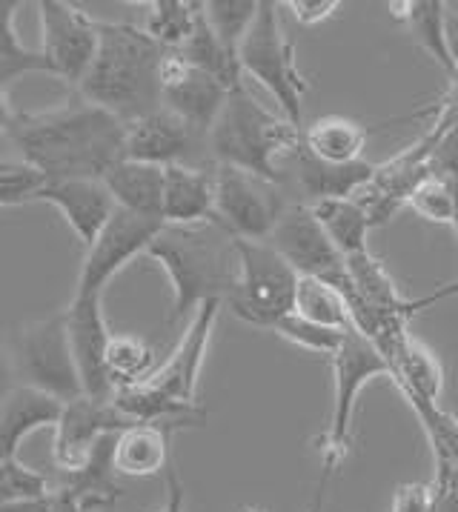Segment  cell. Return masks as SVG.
<instances>
[{
  "label": "cell",
  "mask_w": 458,
  "mask_h": 512,
  "mask_svg": "<svg viewBox=\"0 0 458 512\" xmlns=\"http://www.w3.org/2000/svg\"><path fill=\"white\" fill-rule=\"evenodd\" d=\"M335 375V395L333 412H330V424L318 441L321 450V464L338 470L353 447V415L355 404L361 390L373 381V378H390V364L387 358L378 352L370 338H364L358 329H347L341 347L330 358Z\"/></svg>",
  "instance_id": "ba28073f"
},
{
  "label": "cell",
  "mask_w": 458,
  "mask_h": 512,
  "mask_svg": "<svg viewBox=\"0 0 458 512\" xmlns=\"http://www.w3.org/2000/svg\"><path fill=\"white\" fill-rule=\"evenodd\" d=\"M23 9L21 0H0V83L9 89L12 83L32 75V72H46L49 75V63L38 49H26L18 38V12Z\"/></svg>",
  "instance_id": "4dcf8cb0"
},
{
  "label": "cell",
  "mask_w": 458,
  "mask_h": 512,
  "mask_svg": "<svg viewBox=\"0 0 458 512\" xmlns=\"http://www.w3.org/2000/svg\"><path fill=\"white\" fill-rule=\"evenodd\" d=\"M204 15V3L198 0H152L146 3L144 32L167 52H181L192 38L195 26Z\"/></svg>",
  "instance_id": "f1b7e54d"
},
{
  "label": "cell",
  "mask_w": 458,
  "mask_h": 512,
  "mask_svg": "<svg viewBox=\"0 0 458 512\" xmlns=\"http://www.w3.org/2000/svg\"><path fill=\"white\" fill-rule=\"evenodd\" d=\"M0 512H84L81 504L61 487H49L41 498H29V501H15L0 507Z\"/></svg>",
  "instance_id": "ab89813d"
},
{
  "label": "cell",
  "mask_w": 458,
  "mask_h": 512,
  "mask_svg": "<svg viewBox=\"0 0 458 512\" xmlns=\"http://www.w3.org/2000/svg\"><path fill=\"white\" fill-rule=\"evenodd\" d=\"M167 272L172 287V309L167 324H178L207 301H227L238 284V252L235 238L224 226H164L146 249Z\"/></svg>",
  "instance_id": "3957f363"
},
{
  "label": "cell",
  "mask_w": 458,
  "mask_h": 512,
  "mask_svg": "<svg viewBox=\"0 0 458 512\" xmlns=\"http://www.w3.org/2000/svg\"><path fill=\"white\" fill-rule=\"evenodd\" d=\"M301 135L304 129L255 101L250 83L244 81L229 92L224 112L209 129V155L215 166H232L281 184V164L298 152Z\"/></svg>",
  "instance_id": "277c9868"
},
{
  "label": "cell",
  "mask_w": 458,
  "mask_h": 512,
  "mask_svg": "<svg viewBox=\"0 0 458 512\" xmlns=\"http://www.w3.org/2000/svg\"><path fill=\"white\" fill-rule=\"evenodd\" d=\"M178 427L172 424H132L115 435L112 464L121 478H152L169 470V444Z\"/></svg>",
  "instance_id": "7402d4cb"
},
{
  "label": "cell",
  "mask_w": 458,
  "mask_h": 512,
  "mask_svg": "<svg viewBox=\"0 0 458 512\" xmlns=\"http://www.w3.org/2000/svg\"><path fill=\"white\" fill-rule=\"evenodd\" d=\"M161 367L155 347L138 335H112L106 349V369L115 390L135 387L152 378V372Z\"/></svg>",
  "instance_id": "1f68e13d"
},
{
  "label": "cell",
  "mask_w": 458,
  "mask_h": 512,
  "mask_svg": "<svg viewBox=\"0 0 458 512\" xmlns=\"http://www.w3.org/2000/svg\"><path fill=\"white\" fill-rule=\"evenodd\" d=\"M447 46H450V55L456 63V78H458V12H447Z\"/></svg>",
  "instance_id": "c3c4849f"
},
{
  "label": "cell",
  "mask_w": 458,
  "mask_h": 512,
  "mask_svg": "<svg viewBox=\"0 0 458 512\" xmlns=\"http://www.w3.org/2000/svg\"><path fill=\"white\" fill-rule=\"evenodd\" d=\"M310 209L335 249L344 255V261L353 255H361V252H370L367 241H370L373 224H370V215L364 212V206L355 198H327V201L310 204Z\"/></svg>",
  "instance_id": "83f0119b"
},
{
  "label": "cell",
  "mask_w": 458,
  "mask_h": 512,
  "mask_svg": "<svg viewBox=\"0 0 458 512\" xmlns=\"http://www.w3.org/2000/svg\"><path fill=\"white\" fill-rule=\"evenodd\" d=\"M18 384L35 387L61 404L84 398V384L75 367V355L69 347L66 312L58 309L32 324H23L9 338Z\"/></svg>",
  "instance_id": "52a82bcc"
},
{
  "label": "cell",
  "mask_w": 458,
  "mask_h": 512,
  "mask_svg": "<svg viewBox=\"0 0 458 512\" xmlns=\"http://www.w3.org/2000/svg\"><path fill=\"white\" fill-rule=\"evenodd\" d=\"M433 512H458V464H436Z\"/></svg>",
  "instance_id": "60d3db41"
},
{
  "label": "cell",
  "mask_w": 458,
  "mask_h": 512,
  "mask_svg": "<svg viewBox=\"0 0 458 512\" xmlns=\"http://www.w3.org/2000/svg\"><path fill=\"white\" fill-rule=\"evenodd\" d=\"M167 475V501L164 507L158 512H184V504H187V490H184V481L181 475L175 472V467L169 464V470L164 472Z\"/></svg>",
  "instance_id": "ee69618b"
},
{
  "label": "cell",
  "mask_w": 458,
  "mask_h": 512,
  "mask_svg": "<svg viewBox=\"0 0 458 512\" xmlns=\"http://www.w3.org/2000/svg\"><path fill=\"white\" fill-rule=\"evenodd\" d=\"M126 427H132V421L112 401H95L84 395L78 401L63 404L52 438L55 467L61 472L78 470L106 435H118Z\"/></svg>",
  "instance_id": "9a60e30c"
},
{
  "label": "cell",
  "mask_w": 458,
  "mask_h": 512,
  "mask_svg": "<svg viewBox=\"0 0 458 512\" xmlns=\"http://www.w3.org/2000/svg\"><path fill=\"white\" fill-rule=\"evenodd\" d=\"M416 412L418 424L430 441L436 464H458V418L436 401H427L416 392H401Z\"/></svg>",
  "instance_id": "836d02e7"
},
{
  "label": "cell",
  "mask_w": 458,
  "mask_h": 512,
  "mask_svg": "<svg viewBox=\"0 0 458 512\" xmlns=\"http://www.w3.org/2000/svg\"><path fill=\"white\" fill-rule=\"evenodd\" d=\"M235 512H261V510H258V507H250V504H244V507H238Z\"/></svg>",
  "instance_id": "681fc988"
},
{
  "label": "cell",
  "mask_w": 458,
  "mask_h": 512,
  "mask_svg": "<svg viewBox=\"0 0 458 512\" xmlns=\"http://www.w3.org/2000/svg\"><path fill=\"white\" fill-rule=\"evenodd\" d=\"M161 49L135 23L101 21V46L78 86L84 101L112 112L118 121L135 123L161 109Z\"/></svg>",
  "instance_id": "7a4b0ae2"
},
{
  "label": "cell",
  "mask_w": 458,
  "mask_h": 512,
  "mask_svg": "<svg viewBox=\"0 0 458 512\" xmlns=\"http://www.w3.org/2000/svg\"><path fill=\"white\" fill-rule=\"evenodd\" d=\"M18 387V372H15V358H12V347L6 338H0V398L6 392Z\"/></svg>",
  "instance_id": "f6af8a7d"
},
{
  "label": "cell",
  "mask_w": 458,
  "mask_h": 512,
  "mask_svg": "<svg viewBox=\"0 0 458 512\" xmlns=\"http://www.w3.org/2000/svg\"><path fill=\"white\" fill-rule=\"evenodd\" d=\"M112 447H115V435H106L78 470L61 472V481L55 484L69 492L84 512L109 507L126 492L118 484L121 475L115 472V464H112Z\"/></svg>",
  "instance_id": "d4e9b609"
},
{
  "label": "cell",
  "mask_w": 458,
  "mask_h": 512,
  "mask_svg": "<svg viewBox=\"0 0 458 512\" xmlns=\"http://www.w3.org/2000/svg\"><path fill=\"white\" fill-rule=\"evenodd\" d=\"M378 352L390 364V378L401 392H416L427 401H441L444 390V369L438 358L416 341L407 327L396 329L384 344H378Z\"/></svg>",
  "instance_id": "44dd1931"
},
{
  "label": "cell",
  "mask_w": 458,
  "mask_h": 512,
  "mask_svg": "<svg viewBox=\"0 0 458 512\" xmlns=\"http://www.w3.org/2000/svg\"><path fill=\"white\" fill-rule=\"evenodd\" d=\"M287 206L281 184L232 166H215V224L232 238L270 241Z\"/></svg>",
  "instance_id": "9c48e42d"
},
{
  "label": "cell",
  "mask_w": 458,
  "mask_h": 512,
  "mask_svg": "<svg viewBox=\"0 0 458 512\" xmlns=\"http://www.w3.org/2000/svg\"><path fill=\"white\" fill-rule=\"evenodd\" d=\"M298 166V189L304 195V204H318L327 198H355L364 186L373 181L375 166L370 161H355L347 166H333L315 161L304 146L292 155Z\"/></svg>",
  "instance_id": "cb8c5ba5"
},
{
  "label": "cell",
  "mask_w": 458,
  "mask_h": 512,
  "mask_svg": "<svg viewBox=\"0 0 458 512\" xmlns=\"http://www.w3.org/2000/svg\"><path fill=\"white\" fill-rule=\"evenodd\" d=\"M456 295H458V275L453 278V281H447V284H441V287L433 289L430 295H424V298H418V301H407V312H410V318H413L418 309L433 307V304H438V301H447V298H456Z\"/></svg>",
  "instance_id": "bcb514c9"
},
{
  "label": "cell",
  "mask_w": 458,
  "mask_h": 512,
  "mask_svg": "<svg viewBox=\"0 0 458 512\" xmlns=\"http://www.w3.org/2000/svg\"><path fill=\"white\" fill-rule=\"evenodd\" d=\"M178 55H181L189 66H195V69L212 75L218 83H224L229 92H232L235 86L244 83V72H241L238 55H232L227 46L218 41V35L209 29V23L204 15H201V21L195 26L192 38L184 43V49H181Z\"/></svg>",
  "instance_id": "f546056e"
},
{
  "label": "cell",
  "mask_w": 458,
  "mask_h": 512,
  "mask_svg": "<svg viewBox=\"0 0 458 512\" xmlns=\"http://www.w3.org/2000/svg\"><path fill=\"white\" fill-rule=\"evenodd\" d=\"M272 332H275L278 338L295 344V347L315 352V355H327V358H333L335 352H338V347H341V341H344V335H347V329L321 327V324H315V321L301 318L298 312H290L287 318H281Z\"/></svg>",
  "instance_id": "8d00e7d4"
},
{
  "label": "cell",
  "mask_w": 458,
  "mask_h": 512,
  "mask_svg": "<svg viewBox=\"0 0 458 512\" xmlns=\"http://www.w3.org/2000/svg\"><path fill=\"white\" fill-rule=\"evenodd\" d=\"M261 0H207L204 3V18L209 29L218 35V41L227 46L232 55H238L241 43L258 18Z\"/></svg>",
  "instance_id": "e575fe53"
},
{
  "label": "cell",
  "mask_w": 458,
  "mask_h": 512,
  "mask_svg": "<svg viewBox=\"0 0 458 512\" xmlns=\"http://www.w3.org/2000/svg\"><path fill=\"white\" fill-rule=\"evenodd\" d=\"M164 178H167L164 166L124 158L106 172L104 186L118 209L152 221H164Z\"/></svg>",
  "instance_id": "603a6c76"
},
{
  "label": "cell",
  "mask_w": 458,
  "mask_h": 512,
  "mask_svg": "<svg viewBox=\"0 0 458 512\" xmlns=\"http://www.w3.org/2000/svg\"><path fill=\"white\" fill-rule=\"evenodd\" d=\"M43 184L46 178L35 166L15 158H0V209L35 204Z\"/></svg>",
  "instance_id": "74e56055"
},
{
  "label": "cell",
  "mask_w": 458,
  "mask_h": 512,
  "mask_svg": "<svg viewBox=\"0 0 458 512\" xmlns=\"http://www.w3.org/2000/svg\"><path fill=\"white\" fill-rule=\"evenodd\" d=\"M370 141V129L364 123L350 118H318L301 135L304 152H310L315 161L333 166H347L364 161V149Z\"/></svg>",
  "instance_id": "4316f807"
},
{
  "label": "cell",
  "mask_w": 458,
  "mask_h": 512,
  "mask_svg": "<svg viewBox=\"0 0 458 512\" xmlns=\"http://www.w3.org/2000/svg\"><path fill=\"white\" fill-rule=\"evenodd\" d=\"M3 144H9V141H6V135H0V146Z\"/></svg>",
  "instance_id": "f907efd6"
},
{
  "label": "cell",
  "mask_w": 458,
  "mask_h": 512,
  "mask_svg": "<svg viewBox=\"0 0 458 512\" xmlns=\"http://www.w3.org/2000/svg\"><path fill=\"white\" fill-rule=\"evenodd\" d=\"M270 244L301 278H321L335 289L350 284L344 255L327 238L310 204H290L284 218L272 229Z\"/></svg>",
  "instance_id": "7c38bea8"
},
{
  "label": "cell",
  "mask_w": 458,
  "mask_h": 512,
  "mask_svg": "<svg viewBox=\"0 0 458 512\" xmlns=\"http://www.w3.org/2000/svg\"><path fill=\"white\" fill-rule=\"evenodd\" d=\"M301 318L315 321L321 327L330 329H350V307L341 295V289L333 284L321 281V278H298V289H295V309Z\"/></svg>",
  "instance_id": "d6a6232c"
},
{
  "label": "cell",
  "mask_w": 458,
  "mask_h": 512,
  "mask_svg": "<svg viewBox=\"0 0 458 512\" xmlns=\"http://www.w3.org/2000/svg\"><path fill=\"white\" fill-rule=\"evenodd\" d=\"M393 18L407 26L410 38L456 81V63L447 46V12L444 0H398L390 3Z\"/></svg>",
  "instance_id": "484cf974"
},
{
  "label": "cell",
  "mask_w": 458,
  "mask_h": 512,
  "mask_svg": "<svg viewBox=\"0 0 458 512\" xmlns=\"http://www.w3.org/2000/svg\"><path fill=\"white\" fill-rule=\"evenodd\" d=\"M393 512H433V484H401L393 498Z\"/></svg>",
  "instance_id": "b9f144b4"
},
{
  "label": "cell",
  "mask_w": 458,
  "mask_h": 512,
  "mask_svg": "<svg viewBox=\"0 0 458 512\" xmlns=\"http://www.w3.org/2000/svg\"><path fill=\"white\" fill-rule=\"evenodd\" d=\"M238 63L244 78L261 83L278 103V115H284L292 126L304 129V98L310 83L298 69L295 46L281 23V3L261 0L258 18L238 49Z\"/></svg>",
  "instance_id": "5b68a950"
},
{
  "label": "cell",
  "mask_w": 458,
  "mask_h": 512,
  "mask_svg": "<svg viewBox=\"0 0 458 512\" xmlns=\"http://www.w3.org/2000/svg\"><path fill=\"white\" fill-rule=\"evenodd\" d=\"M229 89L212 75L189 66L178 52H167L161 66V106L187 121L192 129L209 135L227 106Z\"/></svg>",
  "instance_id": "2e32d148"
},
{
  "label": "cell",
  "mask_w": 458,
  "mask_h": 512,
  "mask_svg": "<svg viewBox=\"0 0 458 512\" xmlns=\"http://www.w3.org/2000/svg\"><path fill=\"white\" fill-rule=\"evenodd\" d=\"M407 206L416 212L418 218L430 221V224H456V198H453V186L447 184L441 175L427 172L416 189L410 192Z\"/></svg>",
  "instance_id": "d590c367"
},
{
  "label": "cell",
  "mask_w": 458,
  "mask_h": 512,
  "mask_svg": "<svg viewBox=\"0 0 458 512\" xmlns=\"http://www.w3.org/2000/svg\"><path fill=\"white\" fill-rule=\"evenodd\" d=\"M124 158L152 166H215L209 135L192 129L169 109H155L141 121L126 123Z\"/></svg>",
  "instance_id": "4fadbf2b"
},
{
  "label": "cell",
  "mask_w": 458,
  "mask_h": 512,
  "mask_svg": "<svg viewBox=\"0 0 458 512\" xmlns=\"http://www.w3.org/2000/svg\"><path fill=\"white\" fill-rule=\"evenodd\" d=\"M63 312H66L69 347L75 355L84 395L95 401H112L115 387L106 369V349L112 341V332L106 327L104 295H72L69 307Z\"/></svg>",
  "instance_id": "5bb4252c"
},
{
  "label": "cell",
  "mask_w": 458,
  "mask_h": 512,
  "mask_svg": "<svg viewBox=\"0 0 458 512\" xmlns=\"http://www.w3.org/2000/svg\"><path fill=\"white\" fill-rule=\"evenodd\" d=\"M49 481L41 472L15 461H0V507L15 504V501H29V498H41L49 492Z\"/></svg>",
  "instance_id": "f35d334b"
},
{
  "label": "cell",
  "mask_w": 458,
  "mask_h": 512,
  "mask_svg": "<svg viewBox=\"0 0 458 512\" xmlns=\"http://www.w3.org/2000/svg\"><path fill=\"white\" fill-rule=\"evenodd\" d=\"M38 201L55 206L63 224L72 229V235L81 241L84 249L95 244L101 229L115 215V201L109 195L104 181L92 178H63V181H46Z\"/></svg>",
  "instance_id": "ac0fdd59"
},
{
  "label": "cell",
  "mask_w": 458,
  "mask_h": 512,
  "mask_svg": "<svg viewBox=\"0 0 458 512\" xmlns=\"http://www.w3.org/2000/svg\"><path fill=\"white\" fill-rule=\"evenodd\" d=\"M63 404L46 392L18 384L0 398V461H15L32 432L58 424Z\"/></svg>",
  "instance_id": "d6986e66"
},
{
  "label": "cell",
  "mask_w": 458,
  "mask_h": 512,
  "mask_svg": "<svg viewBox=\"0 0 458 512\" xmlns=\"http://www.w3.org/2000/svg\"><path fill=\"white\" fill-rule=\"evenodd\" d=\"M333 472H335L333 467L321 464V475H318V484H315L313 501H310L307 512H324V498H327V487H330V478H333Z\"/></svg>",
  "instance_id": "7dc6e473"
},
{
  "label": "cell",
  "mask_w": 458,
  "mask_h": 512,
  "mask_svg": "<svg viewBox=\"0 0 458 512\" xmlns=\"http://www.w3.org/2000/svg\"><path fill=\"white\" fill-rule=\"evenodd\" d=\"M41 52L49 63V75L69 86H81L101 46V21L75 3L41 0Z\"/></svg>",
  "instance_id": "30bf717a"
},
{
  "label": "cell",
  "mask_w": 458,
  "mask_h": 512,
  "mask_svg": "<svg viewBox=\"0 0 458 512\" xmlns=\"http://www.w3.org/2000/svg\"><path fill=\"white\" fill-rule=\"evenodd\" d=\"M6 141L46 181H104L106 172L124 161L126 123L78 95L43 112H18L6 129Z\"/></svg>",
  "instance_id": "6da1fadb"
},
{
  "label": "cell",
  "mask_w": 458,
  "mask_h": 512,
  "mask_svg": "<svg viewBox=\"0 0 458 512\" xmlns=\"http://www.w3.org/2000/svg\"><path fill=\"white\" fill-rule=\"evenodd\" d=\"M238 252V284L227 295L224 307L247 327L275 329L281 318L295 309L298 272L278 255L270 241H241Z\"/></svg>",
  "instance_id": "8992f818"
},
{
  "label": "cell",
  "mask_w": 458,
  "mask_h": 512,
  "mask_svg": "<svg viewBox=\"0 0 458 512\" xmlns=\"http://www.w3.org/2000/svg\"><path fill=\"white\" fill-rule=\"evenodd\" d=\"M164 221H152L132 215L126 209H115L109 224L101 229L95 244L84 252L75 295H104L106 284L126 269L138 255H146L152 241L161 235Z\"/></svg>",
  "instance_id": "8fae6325"
},
{
  "label": "cell",
  "mask_w": 458,
  "mask_h": 512,
  "mask_svg": "<svg viewBox=\"0 0 458 512\" xmlns=\"http://www.w3.org/2000/svg\"><path fill=\"white\" fill-rule=\"evenodd\" d=\"M221 309H224V301H207L195 309L178 347L172 349V355L152 372V378L144 384H152L155 390H161L178 404L195 407L198 404L195 401L198 378H201V369L207 361V349L212 344V332H215V321H218Z\"/></svg>",
  "instance_id": "e0dca14e"
},
{
  "label": "cell",
  "mask_w": 458,
  "mask_h": 512,
  "mask_svg": "<svg viewBox=\"0 0 458 512\" xmlns=\"http://www.w3.org/2000/svg\"><path fill=\"white\" fill-rule=\"evenodd\" d=\"M215 221V166H167L164 224L201 226Z\"/></svg>",
  "instance_id": "ffe728a7"
},
{
  "label": "cell",
  "mask_w": 458,
  "mask_h": 512,
  "mask_svg": "<svg viewBox=\"0 0 458 512\" xmlns=\"http://www.w3.org/2000/svg\"><path fill=\"white\" fill-rule=\"evenodd\" d=\"M338 6H341L338 0H290L287 3L292 18L301 26H318V23L330 21Z\"/></svg>",
  "instance_id": "7bdbcfd3"
}]
</instances>
